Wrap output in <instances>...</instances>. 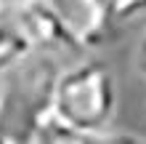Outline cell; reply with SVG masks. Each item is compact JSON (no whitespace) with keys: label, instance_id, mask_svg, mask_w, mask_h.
<instances>
[{"label":"cell","instance_id":"obj_1","mask_svg":"<svg viewBox=\"0 0 146 144\" xmlns=\"http://www.w3.org/2000/svg\"><path fill=\"white\" fill-rule=\"evenodd\" d=\"M117 115V80L101 59H82L61 67L53 86V117L72 128L106 136Z\"/></svg>","mask_w":146,"mask_h":144},{"label":"cell","instance_id":"obj_7","mask_svg":"<svg viewBox=\"0 0 146 144\" xmlns=\"http://www.w3.org/2000/svg\"><path fill=\"white\" fill-rule=\"evenodd\" d=\"M98 144H146L143 139H138V136H101V141Z\"/></svg>","mask_w":146,"mask_h":144},{"label":"cell","instance_id":"obj_3","mask_svg":"<svg viewBox=\"0 0 146 144\" xmlns=\"http://www.w3.org/2000/svg\"><path fill=\"white\" fill-rule=\"evenodd\" d=\"M32 51L37 48L32 43L27 27H24L19 3L16 0H0V72L16 67Z\"/></svg>","mask_w":146,"mask_h":144},{"label":"cell","instance_id":"obj_4","mask_svg":"<svg viewBox=\"0 0 146 144\" xmlns=\"http://www.w3.org/2000/svg\"><path fill=\"white\" fill-rule=\"evenodd\" d=\"M101 139L98 136H90V133H82L72 128V125H66L61 120H56V117H50V120L40 128L35 144H98Z\"/></svg>","mask_w":146,"mask_h":144},{"label":"cell","instance_id":"obj_6","mask_svg":"<svg viewBox=\"0 0 146 144\" xmlns=\"http://www.w3.org/2000/svg\"><path fill=\"white\" fill-rule=\"evenodd\" d=\"M135 64H138L141 78L146 80V32H143V38L138 40V51H135Z\"/></svg>","mask_w":146,"mask_h":144},{"label":"cell","instance_id":"obj_5","mask_svg":"<svg viewBox=\"0 0 146 144\" xmlns=\"http://www.w3.org/2000/svg\"><path fill=\"white\" fill-rule=\"evenodd\" d=\"M111 19H133L146 11V0H106Z\"/></svg>","mask_w":146,"mask_h":144},{"label":"cell","instance_id":"obj_2","mask_svg":"<svg viewBox=\"0 0 146 144\" xmlns=\"http://www.w3.org/2000/svg\"><path fill=\"white\" fill-rule=\"evenodd\" d=\"M58 32V46L90 51L106 38L111 11L106 0H45Z\"/></svg>","mask_w":146,"mask_h":144}]
</instances>
